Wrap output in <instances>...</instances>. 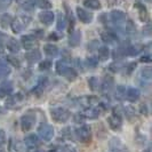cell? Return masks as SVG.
Masks as SVG:
<instances>
[{
	"label": "cell",
	"mask_w": 152,
	"mask_h": 152,
	"mask_svg": "<svg viewBox=\"0 0 152 152\" xmlns=\"http://www.w3.org/2000/svg\"><path fill=\"white\" fill-rule=\"evenodd\" d=\"M76 136L79 142L88 143L91 141V127L88 125H84L76 130Z\"/></svg>",
	"instance_id": "5b68a950"
},
{
	"label": "cell",
	"mask_w": 152,
	"mask_h": 152,
	"mask_svg": "<svg viewBox=\"0 0 152 152\" xmlns=\"http://www.w3.org/2000/svg\"><path fill=\"white\" fill-rule=\"evenodd\" d=\"M138 83L142 87H145L150 84L151 81V68H144L142 69L138 73Z\"/></svg>",
	"instance_id": "ba28073f"
},
{
	"label": "cell",
	"mask_w": 152,
	"mask_h": 152,
	"mask_svg": "<svg viewBox=\"0 0 152 152\" xmlns=\"http://www.w3.org/2000/svg\"><path fill=\"white\" fill-rule=\"evenodd\" d=\"M141 52H142V46L140 45H132L126 48V54L129 55V56H135Z\"/></svg>",
	"instance_id": "4dcf8cb0"
},
{
	"label": "cell",
	"mask_w": 152,
	"mask_h": 152,
	"mask_svg": "<svg viewBox=\"0 0 152 152\" xmlns=\"http://www.w3.org/2000/svg\"><path fill=\"white\" fill-rule=\"evenodd\" d=\"M144 152H151V151H150V149H148V150H146V151H144Z\"/></svg>",
	"instance_id": "11a10c76"
},
{
	"label": "cell",
	"mask_w": 152,
	"mask_h": 152,
	"mask_svg": "<svg viewBox=\"0 0 152 152\" xmlns=\"http://www.w3.org/2000/svg\"><path fill=\"white\" fill-rule=\"evenodd\" d=\"M48 39H49V40H58L60 37H58L56 33H50V34H49V37H48Z\"/></svg>",
	"instance_id": "f907efd6"
},
{
	"label": "cell",
	"mask_w": 152,
	"mask_h": 152,
	"mask_svg": "<svg viewBox=\"0 0 152 152\" xmlns=\"http://www.w3.org/2000/svg\"><path fill=\"white\" fill-rule=\"evenodd\" d=\"M63 76L65 77V79L66 80H69V81H75V80H77V78H78V73H77V71L75 70L73 68H70L69 66L68 69H66V71L64 72V75Z\"/></svg>",
	"instance_id": "83f0119b"
},
{
	"label": "cell",
	"mask_w": 152,
	"mask_h": 152,
	"mask_svg": "<svg viewBox=\"0 0 152 152\" xmlns=\"http://www.w3.org/2000/svg\"><path fill=\"white\" fill-rule=\"evenodd\" d=\"M6 61H7L9 64H12V65L16 66V68H20V66H21V62H20V60H18L17 57H15V56H13V55L8 56L7 58H6Z\"/></svg>",
	"instance_id": "ab89813d"
},
{
	"label": "cell",
	"mask_w": 152,
	"mask_h": 152,
	"mask_svg": "<svg viewBox=\"0 0 152 152\" xmlns=\"http://www.w3.org/2000/svg\"><path fill=\"white\" fill-rule=\"evenodd\" d=\"M57 30L60 31H63L65 28H66V18H65V16L62 15L61 13L58 14V18H57Z\"/></svg>",
	"instance_id": "836d02e7"
},
{
	"label": "cell",
	"mask_w": 152,
	"mask_h": 152,
	"mask_svg": "<svg viewBox=\"0 0 152 152\" xmlns=\"http://www.w3.org/2000/svg\"><path fill=\"white\" fill-rule=\"evenodd\" d=\"M6 141H7V137H6V132L2 129V128H0V148L6 144Z\"/></svg>",
	"instance_id": "ee69618b"
},
{
	"label": "cell",
	"mask_w": 152,
	"mask_h": 152,
	"mask_svg": "<svg viewBox=\"0 0 152 152\" xmlns=\"http://www.w3.org/2000/svg\"><path fill=\"white\" fill-rule=\"evenodd\" d=\"M111 20H112L114 25H118L120 28L127 21V15L121 10H112L111 12Z\"/></svg>",
	"instance_id": "30bf717a"
},
{
	"label": "cell",
	"mask_w": 152,
	"mask_h": 152,
	"mask_svg": "<svg viewBox=\"0 0 152 152\" xmlns=\"http://www.w3.org/2000/svg\"><path fill=\"white\" fill-rule=\"evenodd\" d=\"M25 101V96L22 93H16L14 95H8L7 99L5 102V107L9 110H20L23 107V103Z\"/></svg>",
	"instance_id": "6da1fadb"
},
{
	"label": "cell",
	"mask_w": 152,
	"mask_h": 152,
	"mask_svg": "<svg viewBox=\"0 0 152 152\" xmlns=\"http://www.w3.org/2000/svg\"><path fill=\"white\" fill-rule=\"evenodd\" d=\"M47 152H57L56 150H49V151H47Z\"/></svg>",
	"instance_id": "db71d44e"
},
{
	"label": "cell",
	"mask_w": 152,
	"mask_h": 152,
	"mask_svg": "<svg viewBox=\"0 0 152 152\" xmlns=\"http://www.w3.org/2000/svg\"><path fill=\"white\" fill-rule=\"evenodd\" d=\"M107 125H109V127L112 130H114V132L121 130V128H122L121 114L114 111L111 115H109V118H107Z\"/></svg>",
	"instance_id": "52a82bcc"
},
{
	"label": "cell",
	"mask_w": 152,
	"mask_h": 152,
	"mask_svg": "<svg viewBox=\"0 0 152 152\" xmlns=\"http://www.w3.org/2000/svg\"><path fill=\"white\" fill-rule=\"evenodd\" d=\"M0 114H4V109L0 107Z\"/></svg>",
	"instance_id": "f5cc1de1"
},
{
	"label": "cell",
	"mask_w": 152,
	"mask_h": 152,
	"mask_svg": "<svg viewBox=\"0 0 152 152\" xmlns=\"http://www.w3.org/2000/svg\"><path fill=\"white\" fill-rule=\"evenodd\" d=\"M135 7L138 9V14H140L141 21H146V20H148V12H146V8H145L144 5H142V4H136Z\"/></svg>",
	"instance_id": "d6a6232c"
},
{
	"label": "cell",
	"mask_w": 152,
	"mask_h": 152,
	"mask_svg": "<svg viewBox=\"0 0 152 152\" xmlns=\"http://www.w3.org/2000/svg\"><path fill=\"white\" fill-rule=\"evenodd\" d=\"M13 91H14V85L12 81L6 80L0 84V97H5V96L10 95Z\"/></svg>",
	"instance_id": "5bb4252c"
},
{
	"label": "cell",
	"mask_w": 152,
	"mask_h": 152,
	"mask_svg": "<svg viewBox=\"0 0 152 152\" xmlns=\"http://www.w3.org/2000/svg\"><path fill=\"white\" fill-rule=\"evenodd\" d=\"M50 117L53 121L57 124H64L71 118V112L65 107H54L50 110Z\"/></svg>",
	"instance_id": "7a4b0ae2"
},
{
	"label": "cell",
	"mask_w": 152,
	"mask_h": 152,
	"mask_svg": "<svg viewBox=\"0 0 152 152\" xmlns=\"http://www.w3.org/2000/svg\"><path fill=\"white\" fill-rule=\"evenodd\" d=\"M12 21H13V17H12L10 14H4L0 17V26L2 29H7L12 24Z\"/></svg>",
	"instance_id": "484cf974"
},
{
	"label": "cell",
	"mask_w": 152,
	"mask_h": 152,
	"mask_svg": "<svg viewBox=\"0 0 152 152\" xmlns=\"http://www.w3.org/2000/svg\"><path fill=\"white\" fill-rule=\"evenodd\" d=\"M88 86L93 91H97L99 89H101V83H99V78L96 77H91L88 79Z\"/></svg>",
	"instance_id": "f546056e"
},
{
	"label": "cell",
	"mask_w": 152,
	"mask_h": 152,
	"mask_svg": "<svg viewBox=\"0 0 152 152\" xmlns=\"http://www.w3.org/2000/svg\"><path fill=\"white\" fill-rule=\"evenodd\" d=\"M107 2L109 6L112 7V6H115V5H119L121 2V0H107Z\"/></svg>",
	"instance_id": "c3c4849f"
},
{
	"label": "cell",
	"mask_w": 152,
	"mask_h": 152,
	"mask_svg": "<svg viewBox=\"0 0 152 152\" xmlns=\"http://www.w3.org/2000/svg\"><path fill=\"white\" fill-rule=\"evenodd\" d=\"M23 143L25 145L26 149L29 150H36L40 144V141H39V137L34 134H30L28 136H25V138L23 140Z\"/></svg>",
	"instance_id": "8fae6325"
},
{
	"label": "cell",
	"mask_w": 152,
	"mask_h": 152,
	"mask_svg": "<svg viewBox=\"0 0 152 152\" xmlns=\"http://www.w3.org/2000/svg\"><path fill=\"white\" fill-rule=\"evenodd\" d=\"M84 120H85V117L83 113H77L75 115V122H77V124H80V122H83Z\"/></svg>",
	"instance_id": "bcb514c9"
},
{
	"label": "cell",
	"mask_w": 152,
	"mask_h": 152,
	"mask_svg": "<svg viewBox=\"0 0 152 152\" xmlns=\"http://www.w3.org/2000/svg\"><path fill=\"white\" fill-rule=\"evenodd\" d=\"M13 0H0V9H5L12 5Z\"/></svg>",
	"instance_id": "f6af8a7d"
},
{
	"label": "cell",
	"mask_w": 152,
	"mask_h": 152,
	"mask_svg": "<svg viewBox=\"0 0 152 152\" xmlns=\"http://www.w3.org/2000/svg\"><path fill=\"white\" fill-rule=\"evenodd\" d=\"M76 66L79 69L81 72H83V71H85V69H84L85 64L83 63V61H81L80 58H77V60H76Z\"/></svg>",
	"instance_id": "7dc6e473"
},
{
	"label": "cell",
	"mask_w": 152,
	"mask_h": 152,
	"mask_svg": "<svg viewBox=\"0 0 152 152\" xmlns=\"http://www.w3.org/2000/svg\"><path fill=\"white\" fill-rule=\"evenodd\" d=\"M125 55H126V48H124V47H119V48L113 50V58H115V60L122 58Z\"/></svg>",
	"instance_id": "8d00e7d4"
},
{
	"label": "cell",
	"mask_w": 152,
	"mask_h": 152,
	"mask_svg": "<svg viewBox=\"0 0 152 152\" xmlns=\"http://www.w3.org/2000/svg\"><path fill=\"white\" fill-rule=\"evenodd\" d=\"M102 110H101V107L97 105V107H88V109H86V111H85L84 113V117L85 119H96V118H99V115L102 114Z\"/></svg>",
	"instance_id": "9a60e30c"
},
{
	"label": "cell",
	"mask_w": 152,
	"mask_h": 152,
	"mask_svg": "<svg viewBox=\"0 0 152 152\" xmlns=\"http://www.w3.org/2000/svg\"><path fill=\"white\" fill-rule=\"evenodd\" d=\"M6 46H7L8 50H9L10 53H14V54L18 53V52H20V49H21V45H20V42L14 38L8 39Z\"/></svg>",
	"instance_id": "7402d4cb"
},
{
	"label": "cell",
	"mask_w": 152,
	"mask_h": 152,
	"mask_svg": "<svg viewBox=\"0 0 152 152\" xmlns=\"http://www.w3.org/2000/svg\"><path fill=\"white\" fill-rule=\"evenodd\" d=\"M37 5L40 8H42V9H49V8H52V4L48 0H39V2Z\"/></svg>",
	"instance_id": "7bdbcfd3"
},
{
	"label": "cell",
	"mask_w": 152,
	"mask_h": 152,
	"mask_svg": "<svg viewBox=\"0 0 152 152\" xmlns=\"http://www.w3.org/2000/svg\"><path fill=\"white\" fill-rule=\"evenodd\" d=\"M97 54H99V60L101 61H107L110 56V50L107 46H101L97 48Z\"/></svg>",
	"instance_id": "d4e9b609"
},
{
	"label": "cell",
	"mask_w": 152,
	"mask_h": 152,
	"mask_svg": "<svg viewBox=\"0 0 152 152\" xmlns=\"http://www.w3.org/2000/svg\"><path fill=\"white\" fill-rule=\"evenodd\" d=\"M0 152H2V151H1V150H0Z\"/></svg>",
	"instance_id": "9f6ffc18"
},
{
	"label": "cell",
	"mask_w": 152,
	"mask_h": 152,
	"mask_svg": "<svg viewBox=\"0 0 152 152\" xmlns=\"http://www.w3.org/2000/svg\"><path fill=\"white\" fill-rule=\"evenodd\" d=\"M86 65L91 69H95L99 65V57H95V56H91L86 60Z\"/></svg>",
	"instance_id": "d590c367"
},
{
	"label": "cell",
	"mask_w": 152,
	"mask_h": 152,
	"mask_svg": "<svg viewBox=\"0 0 152 152\" xmlns=\"http://www.w3.org/2000/svg\"><path fill=\"white\" fill-rule=\"evenodd\" d=\"M44 52L47 56H50V57H55L57 54H58V48L55 45H46L44 47Z\"/></svg>",
	"instance_id": "f1b7e54d"
},
{
	"label": "cell",
	"mask_w": 152,
	"mask_h": 152,
	"mask_svg": "<svg viewBox=\"0 0 152 152\" xmlns=\"http://www.w3.org/2000/svg\"><path fill=\"white\" fill-rule=\"evenodd\" d=\"M54 127L52 125L47 124V122H42L38 127V135L40 138L45 142H49L52 141V138L54 137Z\"/></svg>",
	"instance_id": "3957f363"
},
{
	"label": "cell",
	"mask_w": 152,
	"mask_h": 152,
	"mask_svg": "<svg viewBox=\"0 0 152 152\" xmlns=\"http://www.w3.org/2000/svg\"><path fill=\"white\" fill-rule=\"evenodd\" d=\"M110 152H129L128 148L122 144L120 138L112 137L110 141Z\"/></svg>",
	"instance_id": "9c48e42d"
},
{
	"label": "cell",
	"mask_w": 152,
	"mask_h": 152,
	"mask_svg": "<svg viewBox=\"0 0 152 152\" xmlns=\"http://www.w3.org/2000/svg\"><path fill=\"white\" fill-rule=\"evenodd\" d=\"M52 68V62L50 61H44L39 64V70L40 71H46Z\"/></svg>",
	"instance_id": "b9f144b4"
},
{
	"label": "cell",
	"mask_w": 152,
	"mask_h": 152,
	"mask_svg": "<svg viewBox=\"0 0 152 152\" xmlns=\"http://www.w3.org/2000/svg\"><path fill=\"white\" fill-rule=\"evenodd\" d=\"M113 86H114L113 78H112V77H110V76H107L105 78H104L103 83L101 84V89L104 91V93H109V91H112Z\"/></svg>",
	"instance_id": "ffe728a7"
},
{
	"label": "cell",
	"mask_w": 152,
	"mask_h": 152,
	"mask_svg": "<svg viewBox=\"0 0 152 152\" xmlns=\"http://www.w3.org/2000/svg\"><path fill=\"white\" fill-rule=\"evenodd\" d=\"M39 20H40V22L44 23L45 25H50L54 21V14L52 12H48V10L41 12L39 14Z\"/></svg>",
	"instance_id": "d6986e66"
},
{
	"label": "cell",
	"mask_w": 152,
	"mask_h": 152,
	"mask_svg": "<svg viewBox=\"0 0 152 152\" xmlns=\"http://www.w3.org/2000/svg\"><path fill=\"white\" fill-rule=\"evenodd\" d=\"M69 68L68 65V62L65 61V60H60V61L56 63V72H57V75H60V76H63L64 75V72L66 71V69Z\"/></svg>",
	"instance_id": "4316f807"
},
{
	"label": "cell",
	"mask_w": 152,
	"mask_h": 152,
	"mask_svg": "<svg viewBox=\"0 0 152 152\" xmlns=\"http://www.w3.org/2000/svg\"><path fill=\"white\" fill-rule=\"evenodd\" d=\"M101 37H102V40H103L105 44H107V45H113V44H115V42L118 41L117 36H115L114 33H112V32H110V31L102 32Z\"/></svg>",
	"instance_id": "44dd1931"
},
{
	"label": "cell",
	"mask_w": 152,
	"mask_h": 152,
	"mask_svg": "<svg viewBox=\"0 0 152 152\" xmlns=\"http://www.w3.org/2000/svg\"><path fill=\"white\" fill-rule=\"evenodd\" d=\"M36 5H37V1L36 0H26L23 7H24V9H26V10H31V9H33V8L36 7Z\"/></svg>",
	"instance_id": "60d3db41"
},
{
	"label": "cell",
	"mask_w": 152,
	"mask_h": 152,
	"mask_svg": "<svg viewBox=\"0 0 152 152\" xmlns=\"http://www.w3.org/2000/svg\"><path fill=\"white\" fill-rule=\"evenodd\" d=\"M80 41H81V32L80 31H75L70 34V38H69V44L71 47H77V46L80 45Z\"/></svg>",
	"instance_id": "603a6c76"
},
{
	"label": "cell",
	"mask_w": 152,
	"mask_h": 152,
	"mask_svg": "<svg viewBox=\"0 0 152 152\" xmlns=\"http://www.w3.org/2000/svg\"><path fill=\"white\" fill-rule=\"evenodd\" d=\"M95 97H91V96H81L79 99H76V104H78V107H84V109H88L94 104V101Z\"/></svg>",
	"instance_id": "ac0fdd59"
},
{
	"label": "cell",
	"mask_w": 152,
	"mask_h": 152,
	"mask_svg": "<svg viewBox=\"0 0 152 152\" xmlns=\"http://www.w3.org/2000/svg\"><path fill=\"white\" fill-rule=\"evenodd\" d=\"M60 152H78V149L73 144H63L60 148Z\"/></svg>",
	"instance_id": "74e56055"
},
{
	"label": "cell",
	"mask_w": 152,
	"mask_h": 152,
	"mask_svg": "<svg viewBox=\"0 0 152 152\" xmlns=\"http://www.w3.org/2000/svg\"><path fill=\"white\" fill-rule=\"evenodd\" d=\"M14 151L15 152H26V148L23 142L20 141H15L14 142Z\"/></svg>",
	"instance_id": "f35d334b"
},
{
	"label": "cell",
	"mask_w": 152,
	"mask_h": 152,
	"mask_svg": "<svg viewBox=\"0 0 152 152\" xmlns=\"http://www.w3.org/2000/svg\"><path fill=\"white\" fill-rule=\"evenodd\" d=\"M141 97V91L140 89H137L135 87H129V88H126V93H125V99L127 101H129L132 103L137 102Z\"/></svg>",
	"instance_id": "4fadbf2b"
},
{
	"label": "cell",
	"mask_w": 152,
	"mask_h": 152,
	"mask_svg": "<svg viewBox=\"0 0 152 152\" xmlns=\"http://www.w3.org/2000/svg\"><path fill=\"white\" fill-rule=\"evenodd\" d=\"M25 60L29 64H34L41 60V53L38 49H31L29 53L25 54Z\"/></svg>",
	"instance_id": "e0dca14e"
},
{
	"label": "cell",
	"mask_w": 152,
	"mask_h": 152,
	"mask_svg": "<svg viewBox=\"0 0 152 152\" xmlns=\"http://www.w3.org/2000/svg\"><path fill=\"white\" fill-rule=\"evenodd\" d=\"M141 112L143 114L149 113V111H148V109H146V104H142V105H141Z\"/></svg>",
	"instance_id": "816d5d0a"
},
{
	"label": "cell",
	"mask_w": 152,
	"mask_h": 152,
	"mask_svg": "<svg viewBox=\"0 0 152 152\" xmlns=\"http://www.w3.org/2000/svg\"><path fill=\"white\" fill-rule=\"evenodd\" d=\"M12 69L9 68L8 62L6 60H0V79L1 78H6L10 75Z\"/></svg>",
	"instance_id": "cb8c5ba5"
},
{
	"label": "cell",
	"mask_w": 152,
	"mask_h": 152,
	"mask_svg": "<svg viewBox=\"0 0 152 152\" xmlns=\"http://www.w3.org/2000/svg\"><path fill=\"white\" fill-rule=\"evenodd\" d=\"M77 15H78V18L85 24L91 23V21H93V15L84 8L77 7Z\"/></svg>",
	"instance_id": "2e32d148"
},
{
	"label": "cell",
	"mask_w": 152,
	"mask_h": 152,
	"mask_svg": "<svg viewBox=\"0 0 152 152\" xmlns=\"http://www.w3.org/2000/svg\"><path fill=\"white\" fill-rule=\"evenodd\" d=\"M21 44L25 49H34L38 46V40L33 36H23L21 39Z\"/></svg>",
	"instance_id": "7c38bea8"
},
{
	"label": "cell",
	"mask_w": 152,
	"mask_h": 152,
	"mask_svg": "<svg viewBox=\"0 0 152 152\" xmlns=\"http://www.w3.org/2000/svg\"><path fill=\"white\" fill-rule=\"evenodd\" d=\"M141 62H143V63H150V62H151V56H150L149 54L142 56V57H141Z\"/></svg>",
	"instance_id": "681fc988"
},
{
	"label": "cell",
	"mask_w": 152,
	"mask_h": 152,
	"mask_svg": "<svg viewBox=\"0 0 152 152\" xmlns=\"http://www.w3.org/2000/svg\"><path fill=\"white\" fill-rule=\"evenodd\" d=\"M125 93H126V87L124 86H118L117 89H115V99L118 101H122L125 99Z\"/></svg>",
	"instance_id": "e575fe53"
},
{
	"label": "cell",
	"mask_w": 152,
	"mask_h": 152,
	"mask_svg": "<svg viewBox=\"0 0 152 152\" xmlns=\"http://www.w3.org/2000/svg\"><path fill=\"white\" fill-rule=\"evenodd\" d=\"M84 5L85 7L89 8V9H94V10L101 9V7H102V5H101L99 0H85Z\"/></svg>",
	"instance_id": "1f68e13d"
},
{
	"label": "cell",
	"mask_w": 152,
	"mask_h": 152,
	"mask_svg": "<svg viewBox=\"0 0 152 152\" xmlns=\"http://www.w3.org/2000/svg\"><path fill=\"white\" fill-rule=\"evenodd\" d=\"M30 23V17H26V16H20V17H16L12 21V30L14 33H21Z\"/></svg>",
	"instance_id": "277c9868"
},
{
	"label": "cell",
	"mask_w": 152,
	"mask_h": 152,
	"mask_svg": "<svg viewBox=\"0 0 152 152\" xmlns=\"http://www.w3.org/2000/svg\"><path fill=\"white\" fill-rule=\"evenodd\" d=\"M36 124V114L33 113H26L21 117L20 125H21V129L23 132H29L34 127Z\"/></svg>",
	"instance_id": "8992f818"
}]
</instances>
